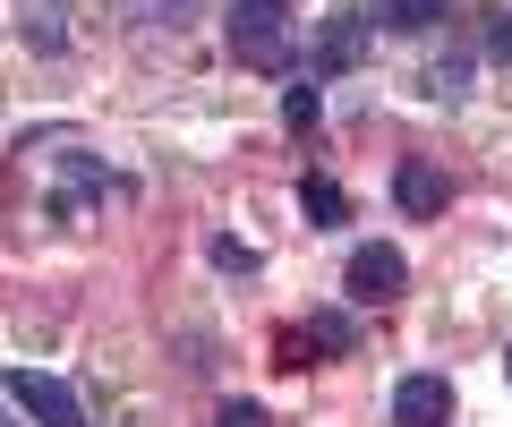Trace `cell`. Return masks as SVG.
I'll return each mask as SVG.
<instances>
[{
  "label": "cell",
  "instance_id": "6da1fadb",
  "mask_svg": "<svg viewBox=\"0 0 512 427\" xmlns=\"http://www.w3.org/2000/svg\"><path fill=\"white\" fill-rule=\"evenodd\" d=\"M222 43H231V60L282 77V69H291V0H231Z\"/></svg>",
  "mask_w": 512,
  "mask_h": 427
},
{
  "label": "cell",
  "instance_id": "7a4b0ae2",
  "mask_svg": "<svg viewBox=\"0 0 512 427\" xmlns=\"http://www.w3.org/2000/svg\"><path fill=\"white\" fill-rule=\"evenodd\" d=\"M402 282H410V265H402V248H393V240H359V248H350L342 291L359 299V308H384V299H402Z\"/></svg>",
  "mask_w": 512,
  "mask_h": 427
},
{
  "label": "cell",
  "instance_id": "3957f363",
  "mask_svg": "<svg viewBox=\"0 0 512 427\" xmlns=\"http://www.w3.org/2000/svg\"><path fill=\"white\" fill-rule=\"evenodd\" d=\"M367 43H376V18H367V9H333L308 60H316V77H342V69H359V60H367Z\"/></svg>",
  "mask_w": 512,
  "mask_h": 427
},
{
  "label": "cell",
  "instance_id": "277c9868",
  "mask_svg": "<svg viewBox=\"0 0 512 427\" xmlns=\"http://www.w3.org/2000/svg\"><path fill=\"white\" fill-rule=\"evenodd\" d=\"M9 393H18V410L43 419V427H86V402H77L60 376H43V368H9Z\"/></svg>",
  "mask_w": 512,
  "mask_h": 427
},
{
  "label": "cell",
  "instance_id": "5b68a950",
  "mask_svg": "<svg viewBox=\"0 0 512 427\" xmlns=\"http://www.w3.org/2000/svg\"><path fill=\"white\" fill-rule=\"evenodd\" d=\"M393 205H402L410 223H436L444 205H453V180H444V163H427V154L393 163Z\"/></svg>",
  "mask_w": 512,
  "mask_h": 427
},
{
  "label": "cell",
  "instance_id": "8992f818",
  "mask_svg": "<svg viewBox=\"0 0 512 427\" xmlns=\"http://www.w3.org/2000/svg\"><path fill=\"white\" fill-rule=\"evenodd\" d=\"M60 180H69V188L52 197V223H77V205H86V197H128V188L111 180V171L94 163V154H77V146L60 154Z\"/></svg>",
  "mask_w": 512,
  "mask_h": 427
},
{
  "label": "cell",
  "instance_id": "52a82bcc",
  "mask_svg": "<svg viewBox=\"0 0 512 427\" xmlns=\"http://www.w3.org/2000/svg\"><path fill=\"white\" fill-rule=\"evenodd\" d=\"M393 427H453V385L444 376H402L393 385Z\"/></svg>",
  "mask_w": 512,
  "mask_h": 427
},
{
  "label": "cell",
  "instance_id": "ba28073f",
  "mask_svg": "<svg viewBox=\"0 0 512 427\" xmlns=\"http://www.w3.org/2000/svg\"><path fill=\"white\" fill-rule=\"evenodd\" d=\"M299 342H308L316 359H325V351H333V359H350V351H359V325H350L342 308H316L308 325H299ZM316 359H308V368H316Z\"/></svg>",
  "mask_w": 512,
  "mask_h": 427
},
{
  "label": "cell",
  "instance_id": "9c48e42d",
  "mask_svg": "<svg viewBox=\"0 0 512 427\" xmlns=\"http://www.w3.org/2000/svg\"><path fill=\"white\" fill-rule=\"evenodd\" d=\"M470 77H478L470 52H436V60H427V103H444V112H453V103H470Z\"/></svg>",
  "mask_w": 512,
  "mask_h": 427
},
{
  "label": "cell",
  "instance_id": "30bf717a",
  "mask_svg": "<svg viewBox=\"0 0 512 427\" xmlns=\"http://www.w3.org/2000/svg\"><path fill=\"white\" fill-rule=\"evenodd\" d=\"M444 18H453V0H376V26H393V35H427Z\"/></svg>",
  "mask_w": 512,
  "mask_h": 427
},
{
  "label": "cell",
  "instance_id": "8fae6325",
  "mask_svg": "<svg viewBox=\"0 0 512 427\" xmlns=\"http://www.w3.org/2000/svg\"><path fill=\"white\" fill-rule=\"evenodd\" d=\"M299 214H308L316 231H333V223H350V197H342L333 180H316V171H308V180H299Z\"/></svg>",
  "mask_w": 512,
  "mask_h": 427
},
{
  "label": "cell",
  "instance_id": "7c38bea8",
  "mask_svg": "<svg viewBox=\"0 0 512 427\" xmlns=\"http://www.w3.org/2000/svg\"><path fill=\"white\" fill-rule=\"evenodd\" d=\"M60 43H69V9L60 0H35L26 9V52H60Z\"/></svg>",
  "mask_w": 512,
  "mask_h": 427
},
{
  "label": "cell",
  "instance_id": "4fadbf2b",
  "mask_svg": "<svg viewBox=\"0 0 512 427\" xmlns=\"http://www.w3.org/2000/svg\"><path fill=\"white\" fill-rule=\"evenodd\" d=\"M282 129H291V137L316 129V86H291V94H282Z\"/></svg>",
  "mask_w": 512,
  "mask_h": 427
},
{
  "label": "cell",
  "instance_id": "5bb4252c",
  "mask_svg": "<svg viewBox=\"0 0 512 427\" xmlns=\"http://www.w3.org/2000/svg\"><path fill=\"white\" fill-rule=\"evenodd\" d=\"M487 52L512 69V9H495V18H487Z\"/></svg>",
  "mask_w": 512,
  "mask_h": 427
},
{
  "label": "cell",
  "instance_id": "9a60e30c",
  "mask_svg": "<svg viewBox=\"0 0 512 427\" xmlns=\"http://www.w3.org/2000/svg\"><path fill=\"white\" fill-rule=\"evenodd\" d=\"M214 265H222V274H256V257L239 240H214Z\"/></svg>",
  "mask_w": 512,
  "mask_h": 427
},
{
  "label": "cell",
  "instance_id": "2e32d148",
  "mask_svg": "<svg viewBox=\"0 0 512 427\" xmlns=\"http://www.w3.org/2000/svg\"><path fill=\"white\" fill-rule=\"evenodd\" d=\"M214 427H274V419H265L256 402H222V419H214Z\"/></svg>",
  "mask_w": 512,
  "mask_h": 427
},
{
  "label": "cell",
  "instance_id": "e0dca14e",
  "mask_svg": "<svg viewBox=\"0 0 512 427\" xmlns=\"http://www.w3.org/2000/svg\"><path fill=\"white\" fill-rule=\"evenodd\" d=\"M504 376H512V351H504Z\"/></svg>",
  "mask_w": 512,
  "mask_h": 427
},
{
  "label": "cell",
  "instance_id": "ac0fdd59",
  "mask_svg": "<svg viewBox=\"0 0 512 427\" xmlns=\"http://www.w3.org/2000/svg\"><path fill=\"white\" fill-rule=\"evenodd\" d=\"M154 9H163V0H154Z\"/></svg>",
  "mask_w": 512,
  "mask_h": 427
}]
</instances>
